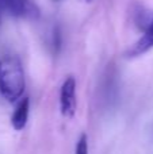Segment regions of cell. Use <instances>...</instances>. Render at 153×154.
<instances>
[{"instance_id":"cell-1","label":"cell","mask_w":153,"mask_h":154,"mask_svg":"<svg viewBox=\"0 0 153 154\" xmlns=\"http://www.w3.org/2000/svg\"><path fill=\"white\" fill-rule=\"evenodd\" d=\"M26 89L24 69L20 58L14 54L0 57V95L8 103H16Z\"/></svg>"},{"instance_id":"cell-2","label":"cell","mask_w":153,"mask_h":154,"mask_svg":"<svg viewBox=\"0 0 153 154\" xmlns=\"http://www.w3.org/2000/svg\"><path fill=\"white\" fill-rule=\"evenodd\" d=\"M77 111V96H76V79L68 76L60 88V112L64 118L72 119Z\"/></svg>"},{"instance_id":"cell-3","label":"cell","mask_w":153,"mask_h":154,"mask_svg":"<svg viewBox=\"0 0 153 154\" xmlns=\"http://www.w3.org/2000/svg\"><path fill=\"white\" fill-rule=\"evenodd\" d=\"M2 4L3 12H7L15 18H39V8L33 0H2Z\"/></svg>"},{"instance_id":"cell-4","label":"cell","mask_w":153,"mask_h":154,"mask_svg":"<svg viewBox=\"0 0 153 154\" xmlns=\"http://www.w3.org/2000/svg\"><path fill=\"white\" fill-rule=\"evenodd\" d=\"M151 49H153V16L151 20H149V23L146 24L141 38L127 51V57L136 58V57H140L142 54H145Z\"/></svg>"},{"instance_id":"cell-5","label":"cell","mask_w":153,"mask_h":154,"mask_svg":"<svg viewBox=\"0 0 153 154\" xmlns=\"http://www.w3.org/2000/svg\"><path fill=\"white\" fill-rule=\"evenodd\" d=\"M30 114V99L29 97H22L18 100L16 107L14 109L12 115H11V126L15 131H22L27 125Z\"/></svg>"},{"instance_id":"cell-6","label":"cell","mask_w":153,"mask_h":154,"mask_svg":"<svg viewBox=\"0 0 153 154\" xmlns=\"http://www.w3.org/2000/svg\"><path fill=\"white\" fill-rule=\"evenodd\" d=\"M75 154H88V137L86 133L79 137L75 146Z\"/></svg>"},{"instance_id":"cell-7","label":"cell","mask_w":153,"mask_h":154,"mask_svg":"<svg viewBox=\"0 0 153 154\" xmlns=\"http://www.w3.org/2000/svg\"><path fill=\"white\" fill-rule=\"evenodd\" d=\"M2 14H3V4H2V0H0V20H2Z\"/></svg>"},{"instance_id":"cell-8","label":"cell","mask_w":153,"mask_h":154,"mask_svg":"<svg viewBox=\"0 0 153 154\" xmlns=\"http://www.w3.org/2000/svg\"><path fill=\"white\" fill-rule=\"evenodd\" d=\"M83 2H86V3H91L92 0H83Z\"/></svg>"},{"instance_id":"cell-9","label":"cell","mask_w":153,"mask_h":154,"mask_svg":"<svg viewBox=\"0 0 153 154\" xmlns=\"http://www.w3.org/2000/svg\"><path fill=\"white\" fill-rule=\"evenodd\" d=\"M56 2H58V0H56Z\"/></svg>"}]
</instances>
